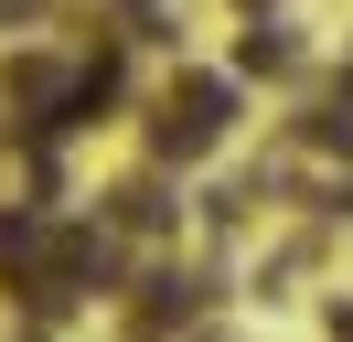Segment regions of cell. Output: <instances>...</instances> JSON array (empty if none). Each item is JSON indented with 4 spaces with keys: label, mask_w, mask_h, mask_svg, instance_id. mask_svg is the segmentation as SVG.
Instances as JSON below:
<instances>
[{
    "label": "cell",
    "mask_w": 353,
    "mask_h": 342,
    "mask_svg": "<svg viewBox=\"0 0 353 342\" xmlns=\"http://www.w3.org/2000/svg\"><path fill=\"white\" fill-rule=\"evenodd\" d=\"M310 139H321V150H353V86H332V97H321V118H310Z\"/></svg>",
    "instance_id": "3"
},
{
    "label": "cell",
    "mask_w": 353,
    "mask_h": 342,
    "mask_svg": "<svg viewBox=\"0 0 353 342\" xmlns=\"http://www.w3.org/2000/svg\"><path fill=\"white\" fill-rule=\"evenodd\" d=\"M225 107H236V97H225V75L172 86V107H161V128H150V139H161V161H203V150L225 139Z\"/></svg>",
    "instance_id": "1"
},
{
    "label": "cell",
    "mask_w": 353,
    "mask_h": 342,
    "mask_svg": "<svg viewBox=\"0 0 353 342\" xmlns=\"http://www.w3.org/2000/svg\"><path fill=\"white\" fill-rule=\"evenodd\" d=\"M161 214H172V203H161L150 182H129V192H118V225H161Z\"/></svg>",
    "instance_id": "4"
},
{
    "label": "cell",
    "mask_w": 353,
    "mask_h": 342,
    "mask_svg": "<svg viewBox=\"0 0 353 342\" xmlns=\"http://www.w3.org/2000/svg\"><path fill=\"white\" fill-rule=\"evenodd\" d=\"M289 54H300V43H289V32H279V21H257V32H246V43H236V64H246V75H279V64H289Z\"/></svg>",
    "instance_id": "2"
}]
</instances>
